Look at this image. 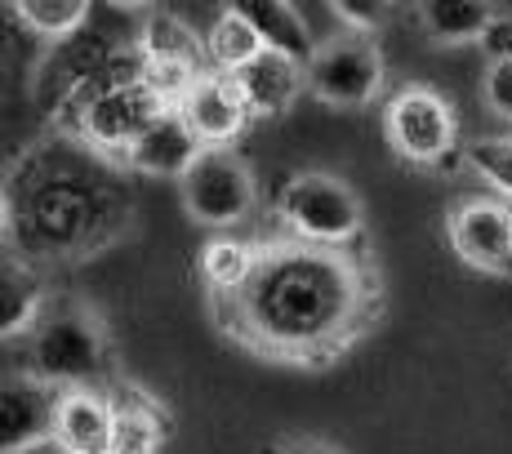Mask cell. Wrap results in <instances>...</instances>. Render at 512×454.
<instances>
[{
  "label": "cell",
  "mask_w": 512,
  "mask_h": 454,
  "mask_svg": "<svg viewBox=\"0 0 512 454\" xmlns=\"http://www.w3.org/2000/svg\"><path fill=\"white\" fill-rule=\"evenodd\" d=\"M388 290L366 250L259 241V268L236 294H210L223 339L290 370H326L383 321Z\"/></svg>",
  "instance_id": "obj_1"
},
{
  "label": "cell",
  "mask_w": 512,
  "mask_h": 454,
  "mask_svg": "<svg viewBox=\"0 0 512 454\" xmlns=\"http://www.w3.org/2000/svg\"><path fill=\"white\" fill-rule=\"evenodd\" d=\"M0 210L5 254L54 272L76 268L134 236L139 192L121 161L49 130L9 161Z\"/></svg>",
  "instance_id": "obj_2"
},
{
  "label": "cell",
  "mask_w": 512,
  "mask_h": 454,
  "mask_svg": "<svg viewBox=\"0 0 512 454\" xmlns=\"http://www.w3.org/2000/svg\"><path fill=\"white\" fill-rule=\"evenodd\" d=\"M165 112H174V107L143 81V45L134 41V45H125L103 72H94L85 85H76V90L49 112V130L81 138L98 156L125 161V152H130Z\"/></svg>",
  "instance_id": "obj_3"
},
{
  "label": "cell",
  "mask_w": 512,
  "mask_h": 454,
  "mask_svg": "<svg viewBox=\"0 0 512 454\" xmlns=\"http://www.w3.org/2000/svg\"><path fill=\"white\" fill-rule=\"evenodd\" d=\"M27 370L54 383L58 392L67 388H112L116 374V352L107 321L98 317L76 294H54L49 308L41 312L36 330L27 334Z\"/></svg>",
  "instance_id": "obj_4"
},
{
  "label": "cell",
  "mask_w": 512,
  "mask_h": 454,
  "mask_svg": "<svg viewBox=\"0 0 512 454\" xmlns=\"http://www.w3.org/2000/svg\"><path fill=\"white\" fill-rule=\"evenodd\" d=\"M277 223L290 241L321 250H352L366 227V205L357 187L326 170H299L277 187Z\"/></svg>",
  "instance_id": "obj_5"
},
{
  "label": "cell",
  "mask_w": 512,
  "mask_h": 454,
  "mask_svg": "<svg viewBox=\"0 0 512 454\" xmlns=\"http://www.w3.org/2000/svg\"><path fill=\"white\" fill-rule=\"evenodd\" d=\"M383 138L392 156H401L415 170L450 174L459 152V112L437 85L406 81L383 103Z\"/></svg>",
  "instance_id": "obj_6"
},
{
  "label": "cell",
  "mask_w": 512,
  "mask_h": 454,
  "mask_svg": "<svg viewBox=\"0 0 512 454\" xmlns=\"http://www.w3.org/2000/svg\"><path fill=\"white\" fill-rule=\"evenodd\" d=\"M179 196L187 219L228 236V227H241L259 205V179L232 147H205L201 161L179 183Z\"/></svg>",
  "instance_id": "obj_7"
},
{
  "label": "cell",
  "mask_w": 512,
  "mask_h": 454,
  "mask_svg": "<svg viewBox=\"0 0 512 454\" xmlns=\"http://www.w3.org/2000/svg\"><path fill=\"white\" fill-rule=\"evenodd\" d=\"M308 94L339 112L370 107L383 94V54L374 36L334 32L308 63Z\"/></svg>",
  "instance_id": "obj_8"
},
{
  "label": "cell",
  "mask_w": 512,
  "mask_h": 454,
  "mask_svg": "<svg viewBox=\"0 0 512 454\" xmlns=\"http://www.w3.org/2000/svg\"><path fill=\"white\" fill-rule=\"evenodd\" d=\"M446 241L472 272L512 276V214L504 196H464L446 210Z\"/></svg>",
  "instance_id": "obj_9"
},
{
  "label": "cell",
  "mask_w": 512,
  "mask_h": 454,
  "mask_svg": "<svg viewBox=\"0 0 512 454\" xmlns=\"http://www.w3.org/2000/svg\"><path fill=\"white\" fill-rule=\"evenodd\" d=\"M58 397L63 392L45 383L41 374L9 370L0 383V454H27L41 441H54Z\"/></svg>",
  "instance_id": "obj_10"
},
{
  "label": "cell",
  "mask_w": 512,
  "mask_h": 454,
  "mask_svg": "<svg viewBox=\"0 0 512 454\" xmlns=\"http://www.w3.org/2000/svg\"><path fill=\"white\" fill-rule=\"evenodd\" d=\"M179 112L205 147H232L254 121L241 90H236V81L223 72H205L201 81H196V90L183 98Z\"/></svg>",
  "instance_id": "obj_11"
},
{
  "label": "cell",
  "mask_w": 512,
  "mask_h": 454,
  "mask_svg": "<svg viewBox=\"0 0 512 454\" xmlns=\"http://www.w3.org/2000/svg\"><path fill=\"white\" fill-rule=\"evenodd\" d=\"M201 152H205V143L192 134V125H187L183 112L174 107V112H165L161 121L125 152L121 165L130 174H143V179H179L183 183L187 170L201 161Z\"/></svg>",
  "instance_id": "obj_12"
},
{
  "label": "cell",
  "mask_w": 512,
  "mask_h": 454,
  "mask_svg": "<svg viewBox=\"0 0 512 454\" xmlns=\"http://www.w3.org/2000/svg\"><path fill=\"white\" fill-rule=\"evenodd\" d=\"M232 81H236V90H241L254 121H277V116L290 112V107L299 103V94L308 90V67L268 49V54L254 58L250 67H241Z\"/></svg>",
  "instance_id": "obj_13"
},
{
  "label": "cell",
  "mask_w": 512,
  "mask_h": 454,
  "mask_svg": "<svg viewBox=\"0 0 512 454\" xmlns=\"http://www.w3.org/2000/svg\"><path fill=\"white\" fill-rule=\"evenodd\" d=\"M112 397V414H116V437H112V454H161L165 437H170V414L165 406L143 388V383L116 379L107 388Z\"/></svg>",
  "instance_id": "obj_14"
},
{
  "label": "cell",
  "mask_w": 512,
  "mask_h": 454,
  "mask_svg": "<svg viewBox=\"0 0 512 454\" xmlns=\"http://www.w3.org/2000/svg\"><path fill=\"white\" fill-rule=\"evenodd\" d=\"M112 437H116V414H112V397L103 388H67L58 397L54 441H63L76 454H112Z\"/></svg>",
  "instance_id": "obj_15"
},
{
  "label": "cell",
  "mask_w": 512,
  "mask_h": 454,
  "mask_svg": "<svg viewBox=\"0 0 512 454\" xmlns=\"http://www.w3.org/2000/svg\"><path fill=\"white\" fill-rule=\"evenodd\" d=\"M49 299H54L49 272L5 254V268H0V334L9 343L27 339L36 330V321H41V312L49 308Z\"/></svg>",
  "instance_id": "obj_16"
},
{
  "label": "cell",
  "mask_w": 512,
  "mask_h": 454,
  "mask_svg": "<svg viewBox=\"0 0 512 454\" xmlns=\"http://www.w3.org/2000/svg\"><path fill=\"white\" fill-rule=\"evenodd\" d=\"M232 5H236V14L250 18V27L263 36V45H268L272 54H285L303 67L312 63L321 41L312 36L299 5H290V0H232Z\"/></svg>",
  "instance_id": "obj_17"
},
{
  "label": "cell",
  "mask_w": 512,
  "mask_h": 454,
  "mask_svg": "<svg viewBox=\"0 0 512 454\" xmlns=\"http://www.w3.org/2000/svg\"><path fill=\"white\" fill-rule=\"evenodd\" d=\"M499 14L504 9L490 0H423L415 5L423 36L437 45H481V36L490 32Z\"/></svg>",
  "instance_id": "obj_18"
},
{
  "label": "cell",
  "mask_w": 512,
  "mask_h": 454,
  "mask_svg": "<svg viewBox=\"0 0 512 454\" xmlns=\"http://www.w3.org/2000/svg\"><path fill=\"white\" fill-rule=\"evenodd\" d=\"M205 54H210V72L236 76L241 67H250L254 58L268 54V45H263V36L250 27V18L236 14V5H223L219 18L210 23V32H205Z\"/></svg>",
  "instance_id": "obj_19"
},
{
  "label": "cell",
  "mask_w": 512,
  "mask_h": 454,
  "mask_svg": "<svg viewBox=\"0 0 512 454\" xmlns=\"http://www.w3.org/2000/svg\"><path fill=\"white\" fill-rule=\"evenodd\" d=\"M139 45L147 58H174V63H192L210 72V54H205V36L196 32L187 18L170 14V9H152L139 23Z\"/></svg>",
  "instance_id": "obj_20"
},
{
  "label": "cell",
  "mask_w": 512,
  "mask_h": 454,
  "mask_svg": "<svg viewBox=\"0 0 512 454\" xmlns=\"http://www.w3.org/2000/svg\"><path fill=\"white\" fill-rule=\"evenodd\" d=\"M259 268V241L245 236H210L201 250V276L210 294H236Z\"/></svg>",
  "instance_id": "obj_21"
},
{
  "label": "cell",
  "mask_w": 512,
  "mask_h": 454,
  "mask_svg": "<svg viewBox=\"0 0 512 454\" xmlns=\"http://www.w3.org/2000/svg\"><path fill=\"white\" fill-rule=\"evenodd\" d=\"M9 14H18V23L27 32L45 36V41H72L76 32L94 23V5L90 0H18L9 5Z\"/></svg>",
  "instance_id": "obj_22"
},
{
  "label": "cell",
  "mask_w": 512,
  "mask_h": 454,
  "mask_svg": "<svg viewBox=\"0 0 512 454\" xmlns=\"http://www.w3.org/2000/svg\"><path fill=\"white\" fill-rule=\"evenodd\" d=\"M464 165L477 174L481 183L495 196L512 201V134H495V138H472L464 147Z\"/></svg>",
  "instance_id": "obj_23"
},
{
  "label": "cell",
  "mask_w": 512,
  "mask_h": 454,
  "mask_svg": "<svg viewBox=\"0 0 512 454\" xmlns=\"http://www.w3.org/2000/svg\"><path fill=\"white\" fill-rule=\"evenodd\" d=\"M330 14L339 18L343 32H352V36H374L383 23H388L392 5H383V0H330Z\"/></svg>",
  "instance_id": "obj_24"
},
{
  "label": "cell",
  "mask_w": 512,
  "mask_h": 454,
  "mask_svg": "<svg viewBox=\"0 0 512 454\" xmlns=\"http://www.w3.org/2000/svg\"><path fill=\"white\" fill-rule=\"evenodd\" d=\"M481 103L490 107V116L512 121V63H486V72H481Z\"/></svg>",
  "instance_id": "obj_25"
},
{
  "label": "cell",
  "mask_w": 512,
  "mask_h": 454,
  "mask_svg": "<svg viewBox=\"0 0 512 454\" xmlns=\"http://www.w3.org/2000/svg\"><path fill=\"white\" fill-rule=\"evenodd\" d=\"M263 454H348V450H343L339 441H330V437H308V432H299V437L272 441Z\"/></svg>",
  "instance_id": "obj_26"
},
{
  "label": "cell",
  "mask_w": 512,
  "mask_h": 454,
  "mask_svg": "<svg viewBox=\"0 0 512 454\" xmlns=\"http://www.w3.org/2000/svg\"><path fill=\"white\" fill-rule=\"evenodd\" d=\"M481 54H486V63H512V18L508 14H499L490 23V32L481 36Z\"/></svg>",
  "instance_id": "obj_27"
},
{
  "label": "cell",
  "mask_w": 512,
  "mask_h": 454,
  "mask_svg": "<svg viewBox=\"0 0 512 454\" xmlns=\"http://www.w3.org/2000/svg\"><path fill=\"white\" fill-rule=\"evenodd\" d=\"M27 454H76V450H67L63 441H41V446H32Z\"/></svg>",
  "instance_id": "obj_28"
},
{
  "label": "cell",
  "mask_w": 512,
  "mask_h": 454,
  "mask_svg": "<svg viewBox=\"0 0 512 454\" xmlns=\"http://www.w3.org/2000/svg\"><path fill=\"white\" fill-rule=\"evenodd\" d=\"M508 214H512V201H508Z\"/></svg>",
  "instance_id": "obj_29"
}]
</instances>
